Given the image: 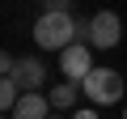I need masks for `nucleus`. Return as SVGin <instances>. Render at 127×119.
<instances>
[{
    "mask_svg": "<svg viewBox=\"0 0 127 119\" xmlns=\"http://www.w3.org/2000/svg\"><path fill=\"white\" fill-rule=\"evenodd\" d=\"M76 30H81V21L72 13H42L34 21V43L42 51H68L76 43Z\"/></svg>",
    "mask_w": 127,
    "mask_h": 119,
    "instance_id": "obj_1",
    "label": "nucleus"
},
{
    "mask_svg": "<svg viewBox=\"0 0 127 119\" xmlns=\"http://www.w3.org/2000/svg\"><path fill=\"white\" fill-rule=\"evenodd\" d=\"M81 94L89 98V106H114V102H123L127 85H123V72H114V68H93V72L81 81Z\"/></svg>",
    "mask_w": 127,
    "mask_h": 119,
    "instance_id": "obj_2",
    "label": "nucleus"
},
{
    "mask_svg": "<svg viewBox=\"0 0 127 119\" xmlns=\"http://www.w3.org/2000/svg\"><path fill=\"white\" fill-rule=\"evenodd\" d=\"M119 38H123L119 13H114V9H97V13L89 17V47H93V51H114Z\"/></svg>",
    "mask_w": 127,
    "mask_h": 119,
    "instance_id": "obj_3",
    "label": "nucleus"
},
{
    "mask_svg": "<svg viewBox=\"0 0 127 119\" xmlns=\"http://www.w3.org/2000/svg\"><path fill=\"white\" fill-rule=\"evenodd\" d=\"M59 72H64V81H85L89 72H93V47L89 43H72L68 51H59Z\"/></svg>",
    "mask_w": 127,
    "mask_h": 119,
    "instance_id": "obj_4",
    "label": "nucleus"
},
{
    "mask_svg": "<svg viewBox=\"0 0 127 119\" xmlns=\"http://www.w3.org/2000/svg\"><path fill=\"white\" fill-rule=\"evenodd\" d=\"M4 81H17L21 94H42V85H47V64H42L38 55H21L17 68H13V77H4Z\"/></svg>",
    "mask_w": 127,
    "mask_h": 119,
    "instance_id": "obj_5",
    "label": "nucleus"
},
{
    "mask_svg": "<svg viewBox=\"0 0 127 119\" xmlns=\"http://www.w3.org/2000/svg\"><path fill=\"white\" fill-rule=\"evenodd\" d=\"M55 111H51V98L47 94H21V102L13 106V115L9 119H51Z\"/></svg>",
    "mask_w": 127,
    "mask_h": 119,
    "instance_id": "obj_6",
    "label": "nucleus"
},
{
    "mask_svg": "<svg viewBox=\"0 0 127 119\" xmlns=\"http://www.w3.org/2000/svg\"><path fill=\"white\" fill-rule=\"evenodd\" d=\"M47 98H51V111H59V115H64V111H72V106L81 102V85H76V81L51 85V94H47Z\"/></svg>",
    "mask_w": 127,
    "mask_h": 119,
    "instance_id": "obj_7",
    "label": "nucleus"
},
{
    "mask_svg": "<svg viewBox=\"0 0 127 119\" xmlns=\"http://www.w3.org/2000/svg\"><path fill=\"white\" fill-rule=\"evenodd\" d=\"M17 102H21V85H17V81H0V111L13 115Z\"/></svg>",
    "mask_w": 127,
    "mask_h": 119,
    "instance_id": "obj_8",
    "label": "nucleus"
},
{
    "mask_svg": "<svg viewBox=\"0 0 127 119\" xmlns=\"http://www.w3.org/2000/svg\"><path fill=\"white\" fill-rule=\"evenodd\" d=\"M42 13H72V0H42Z\"/></svg>",
    "mask_w": 127,
    "mask_h": 119,
    "instance_id": "obj_9",
    "label": "nucleus"
},
{
    "mask_svg": "<svg viewBox=\"0 0 127 119\" xmlns=\"http://www.w3.org/2000/svg\"><path fill=\"white\" fill-rule=\"evenodd\" d=\"M72 119H97V106H76Z\"/></svg>",
    "mask_w": 127,
    "mask_h": 119,
    "instance_id": "obj_10",
    "label": "nucleus"
},
{
    "mask_svg": "<svg viewBox=\"0 0 127 119\" xmlns=\"http://www.w3.org/2000/svg\"><path fill=\"white\" fill-rule=\"evenodd\" d=\"M51 119H64V115H59V111H55V115H51Z\"/></svg>",
    "mask_w": 127,
    "mask_h": 119,
    "instance_id": "obj_11",
    "label": "nucleus"
},
{
    "mask_svg": "<svg viewBox=\"0 0 127 119\" xmlns=\"http://www.w3.org/2000/svg\"><path fill=\"white\" fill-rule=\"evenodd\" d=\"M123 119H127V106H123Z\"/></svg>",
    "mask_w": 127,
    "mask_h": 119,
    "instance_id": "obj_12",
    "label": "nucleus"
}]
</instances>
